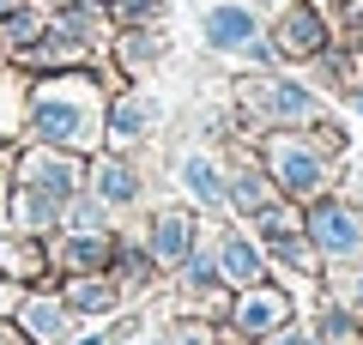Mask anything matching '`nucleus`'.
I'll return each mask as SVG.
<instances>
[{
    "label": "nucleus",
    "instance_id": "obj_1",
    "mask_svg": "<svg viewBox=\"0 0 363 345\" xmlns=\"http://www.w3.org/2000/svg\"><path fill=\"white\" fill-rule=\"evenodd\" d=\"M25 128L37 146H61V152H85L104 128V91L85 73H49L25 85Z\"/></svg>",
    "mask_w": 363,
    "mask_h": 345
},
{
    "label": "nucleus",
    "instance_id": "obj_2",
    "mask_svg": "<svg viewBox=\"0 0 363 345\" xmlns=\"http://www.w3.org/2000/svg\"><path fill=\"white\" fill-rule=\"evenodd\" d=\"M267 176L272 188L285 194V200L309 206L327 194V182H333V164H327L321 140H297V133H272L267 140Z\"/></svg>",
    "mask_w": 363,
    "mask_h": 345
},
{
    "label": "nucleus",
    "instance_id": "obj_3",
    "mask_svg": "<svg viewBox=\"0 0 363 345\" xmlns=\"http://www.w3.org/2000/svg\"><path fill=\"white\" fill-rule=\"evenodd\" d=\"M309 206L315 212L303 218V230H309L315 255H327V261L363 255V212L357 206H345V200H309Z\"/></svg>",
    "mask_w": 363,
    "mask_h": 345
},
{
    "label": "nucleus",
    "instance_id": "obj_4",
    "mask_svg": "<svg viewBox=\"0 0 363 345\" xmlns=\"http://www.w3.org/2000/svg\"><path fill=\"white\" fill-rule=\"evenodd\" d=\"M79 158L73 152H61V146H37L30 158H18V182L25 188H43V194H55V200H73L79 194Z\"/></svg>",
    "mask_w": 363,
    "mask_h": 345
},
{
    "label": "nucleus",
    "instance_id": "obj_5",
    "mask_svg": "<svg viewBox=\"0 0 363 345\" xmlns=\"http://www.w3.org/2000/svg\"><path fill=\"white\" fill-rule=\"evenodd\" d=\"M206 43L218 55H248L260 43V18L255 6H242V0H224V6H212L206 13Z\"/></svg>",
    "mask_w": 363,
    "mask_h": 345
},
{
    "label": "nucleus",
    "instance_id": "obj_6",
    "mask_svg": "<svg viewBox=\"0 0 363 345\" xmlns=\"http://www.w3.org/2000/svg\"><path fill=\"white\" fill-rule=\"evenodd\" d=\"M230 321H236V333H248V339H267V333H285L291 303H285V291H272V285H248V297L230 309Z\"/></svg>",
    "mask_w": 363,
    "mask_h": 345
},
{
    "label": "nucleus",
    "instance_id": "obj_7",
    "mask_svg": "<svg viewBox=\"0 0 363 345\" xmlns=\"http://www.w3.org/2000/svg\"><path fill=\"white\" fill-rule=\"evenodd\" d=\"M315 91L297 85V79H267L260 85V115H267L272 128H297V121H315Z\"/></svg>",
    "mask_w": 363,
    "mask_h": 345
},
{
    "label": "nucleus",
    "instance_id": "obj_8",
    "mask_svg": "<svg viewBox=\"0 0 363 345\" xmlns=\"http://www.w3.org/2000/svg\"><path fill=\"white\" fill-rule=\"evenodd\" d=\"M18 327H25L30 345H61V339H73V309L55 303V297H25L18 303Z\"/></svg>",
    "mask_w": 363,
    "mask_h": 345
},
{
    "label": "nucleus",
    "instance_id": "obj_9",
    "mask_svg": "<svg viewBox=\"0 0 363 345\" xmlns=\"http://www.w3.org/2000/svg\"><path fill=\"white\" fill-rule=\"evenodd\" d=\"M272 49H279V55H321V49H327V18H321V6H315V0H309V6H291Z\"/></svg>",
    "mask_w": 363,
    "mask_h": 345
},
{
    "label": "nucleus",
    "instance_id": "obj_10",
    "mask_svg": "<svg viewBox=\"0 0 363 345\" xmlns=\"http://www.w3.org/2000/svg\"><path fill=\"white\" fill-rule=\"evenodd\" d=\"M188 255H194V218L176 212V206L157 212L152 218V261H157V267H182Z\"/></svg>",
    "mask_w": 363,
    "mask_h": 345
},
{
    "label": "nucleus",
    "instance_id": "obj_11",
    "mask_svg": "<svg viewBox=\"0 0 363 345\" xmlns=\"http://www.w3.org/2000/svg\"><path fill=\"white\" fill-rule=\"evenodd\" d=\"M61 212H67V200H55V194L25 188V182L13 188V230H25V236H37V230L61 224Z\"/></svg>",
    "mask_w": 363,
    "mask_h": 345
},
{
    "label": "nucleus",
    "instance_id": "obj_12",
    "mask_svg": "<svg viewBox=\"0 0 363 345\" xmlns=\"http://www.w3.org/2000/svg\"><path fill=\"white\" fill-rule=\"evenodd\" d=\"M218 279H230V285H242V291H248V285H260V273H267V267H260V248L255 243H248V236H236V230H224V236H218Z\"/></svg>",
    "mask_w": 363,
    "mask_h": 345
},
{
    "label": "nucleus",
    "instance_id": "obj_13",
    "mask_svg": "<svg viewBox=\"0 0 363 345\" xmlns=\"http://www.w3.org/2000/svg\"><path fill=\"white\" fill-rule=\"evenodd\" d=\"M91 188H97L104 206H133L140 200V176H133V164H121V158H97V164H91Z\"/></svg>",
    "mask_w": 363,
    "mask_h": 345
},
{
    "label": "nucleus",
    "instance_id": "obj_14",
    "mask_svg": "<svg viewBox=\"0 0 363 345\" xmlns=\"http://www.w3.org/2000/svg\"><path fill=\"white\" fill-rule=\"evenodd\" d=\"M145 121H152V103L145 97H116V103H104V133H109V146H133L145 133Z\"/></svg>",
    "mask_w": 363,
    "mask_h": 345
},
{
    "label": "nucleus",
    "instance_id": "obj_15",
    "mask_svg": "<svg viewBox=\"0 0 363 345\" xmlns=\"http://www.w3.org/2000/svg\"><path fill=\"white\" fill-rule=\"evenodd\" d=\"M182 188L194 194V200H206V206H224V176H218V164H212L206 152L182 158Z\"/></svg>",
    "mask_w": 363,
    "mask_h": 345
},
{
    "label": "nucleus",
    "instance_id": "obj_16",
    "mask_svg": "<svg viewBox=\"0 0 363 345\" xmlns=\"http://www.w3.org/2000/svg\"><path fill=\"white\" fill-rule=\"evenodd\" d=\"M0 273H6V279H37L43 273V248L30 243L25 230H13V236L0 243Z\"/></svg>",
    "mask_w": 363,
    "mask_h": 345
},
{
    "label": "nucleus",
    "instance_id": "obj_17",
    "mask_svg": "<svg viewBox=\"0 0 363 345\" xmlns=\"http://www.w3.org/2000/svg\"><path fill=\"white\" fill-rule=\"evenodd\" d=\"M116 285L109 279H97V273H79L73 285H67V309H91V315H97V309H116Z\"/></svg>",
    "mask_w": 363,
    "mask_h": 345
},
{
    "label": "nucleus",
    "instance_id": "obj_18",
    "mask_svg": "<svg viewBox=\"0 0 363 345\" xmlns=\"http://www.w3.org/2000/svg\"><path fill=\"white\" fill-rule=\"evenodd\" d=\"M224 200L242 206V212H260V206L272 200V176H255V170H242V176H224Z\"/></svg>",
    "mask_w": 363,
    "mask_h": 345
},
{
    "label": "nucleus",
    "instance_id": "obj_19",
    "mask_svg": "<svg viewBox=\"0 0 363 345\" xmlns=\"http://www.w3.org/2000/svg\"><path fill=\"white\" fill-rule=\"evenodd\" d=\"M152 267H157V261L140 255V248H116V273H121L128 291H145V285H152Z\"/></svg>",
    "mask_w": 363,
    "mask_h": 345
},
{
    "label": "nucleus",
    "instance_id": "obj_20",
    "mask_svg": "<svg viewBox=\"0 0 363 345\" xmlns=\"http://www.w3.org/2000/svg\"><path fill=\"white\" fill-rule=\"evenodd\" d=\"M0 37L13 43V49H30L43 37V25H37V13H0Z\"/></svg>",
    "mask_w": 363,
    "mask_h": 345
},
{
    "label": "nucleus",
    "instance_id": "obj_21",
    "mask_svg": "<svg viewBox=\"0 0 363 345\" xmlns=\"http://www.w3.org/2000/svg\"><path fill=\"white\" fill-rule=\"evenodd\" d=\"M157 49H164V37H128V43H121V61H128V67H145Z\"/></svg>",
    "mask_w": 363,
    "mask_h": 345
},
{
    "label": "nucleus",
    "instance_id": "obj_22",
    "mask_svg": "<svg viewBox=\"0 0 363 345\" xmlns=\"http://www.w3.org/2000/svg\"><path fill=\"white\" fill-rule=\"evenodd\" d=\"M157 6L164 0H116V18L121 25H145V18H157Z\"/></svg>",
    "mask_w": 363,
    "mask_h": 345
},
{
    "label": "nucleus",
    "instance_id": "obj_23",
    "mask_svg": "<svg viewBox=\"0 0 363 345\" xmlns=\"http://www.w3.org/2000/svg\"><path fill=\"white\" fill-rule=\"evenodd\" d=\"M315 333H327V339H351V315H345V309H327Z\"/></svg>",
    "mask_w": 363,
    "mask_h": 345
},
{
    "label": "nucleus",
    "instance_id": "obj_24",
    "mask_svg": "<svg viewBox=\"0 0 363 345\" xmlns=\"http://www.w3.org/2000/svg\"><path fill=\"white\" fill-rule=\"evenodd\" d=\"M345 25L357 31V37H363V0H345Z\"/></svg>",
    "mask_w": 363,
    "mask_h": 345
},
{
    "label": "nucleus",
    "instance_id": "obj_25",
    "mask_svg": "<svg viewBox=\"0 0 363 345\" xmlns=\"http://www.w3.org/2000/svg\"><path fill=\"white\" fill-rule=\"evenodd\" d=\"M0 345H30V339H25V327H6L0 321Z\"/></svg>",
    "mask_w": 363,
    "mask_h": 345
},
{
    "label": "nucleus",
    "instance_id": "obj_26",
    "mask_svg": "<svg viewBox=\"0 0 363 345\" xmlns=\"http://www.w3.org/2000/svg\"><path fill=\"white\" fill-rule=\"evenodd\" d=\"M351 303L363 309V273H357V279H351Z\"/></svg>",
    "mask_w": 363,
    "mask_h": 345
},
{
    "label": "nucleus",
    "instance_id": "obj_27",
    "mask_svg": "<svg viewBox=\"0 0 363 345\" xmlns=\"http://www.w3.org/2000/svg\"><path fill=\"white\" fill-rule=\"evenodd\" d=\"M0 309H18V297H13V291H0Z\"/></svg>",
    "mask_w": 363,
    "mask_h": 345
},
{
    "label": "nucleus",
    "instance_id": "obj_28",
    "mask_svg": "<svg viewBox=\"0 0 363 345\" xmlns=\"http://www.w3.org/2000/svg\"><path fill=\"white\" fill-rule=\"evenodd\" d=\"M351 109H357V115H363V85H357V91H351Z\"/></svg>",
    "mask_w": 363,
    "mask_h": 345
},
{
    "label": "nucleus",
    "instance_id": "obj_29",
    "mask_svg": "<svg viewBox=\"0 0 363 345\" xmlns=\"http://www.w3.org/2000/svg\"><path fill=\"white\" fill-rule=\"evenodd\" d=\"M43 6H67V0H43Z\"/></svg>",
    "mask_w": 363,
    "mask_h": 345
}]
</instances>
